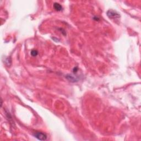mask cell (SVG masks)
<instances>
[{
	"instance_id": "cell-4",
	"label": "cell",
	"mask_w": 141,
	"mask_h": 141,
	"mask_svg": "<svg viewBox=\"0 0 141 141\" xmlns=\"http://www.w3.org/2000/svg\"><path fill=\"white\" fill-rule=\"evenodd\" d=\"M37 54H38V52H37V50H33L31 51V56L35 57V56H37Z\"/></svg>"
},
{
	"instance_id": "cell-1",
	"label": "cell",
	"mask_w": 141,
	"mask_h": 141,
	"mask_svg": "<svg viewBox=\"0 0 141 141\" xmlns=\"http://www.w3.org/2000/svg\"><path fill=\"white\" fill-rule=\"evenodd\" d=\"M106 14L108 17L111 19H119L120 17V14L113 10H109L107 12Z\"/></svg>"
},
{
	"instance_id": "cell-2",
	"label": "cell",
	"mask_w": 141,
	"mask_h": 141,
	"mask_svg": "<svg viewBox=\"0 0 141 141\" xmlns=\"http://www.w3.org/2000/svg\"><path fill=\"white\" fill-rule=\"evenodd\" d=\"M34 136L35 138H37V140L40 141H45L47 139V136L45 133L40 132H36Z\"/></svg>"
},
{
	"instance_id": "cell-3",
	"label": "cell",
	"mask_w": 141,
	"mask_h": 141,
	"mask_svg": "<svg viewBox=\"0 0 141 141\" xmlns=\"http://www.w3.org/2000/svg\"><path fill=\"white\" fill-rule=\"evenodd\" d=\"M53 7H54L55 10H57V11H61L62 10V6L60 4L58 3H55L53 4Z\"/></svg>"
}]
</instances>
